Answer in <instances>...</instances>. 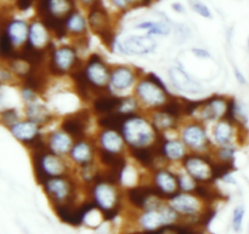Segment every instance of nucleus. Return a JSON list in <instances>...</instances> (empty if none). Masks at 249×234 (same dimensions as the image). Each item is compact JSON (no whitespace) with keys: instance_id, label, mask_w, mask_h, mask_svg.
I'll list each match as a JSON object with an SVG mask.
<instances>
[{"instance_id":"nucleus-7","label":"nucleus","mask_w":249,"mask_h":234,"mask_svg":"<svg viewBox=\"0 0 249 234\" xmlns=\"http://www.w3.org/2000/svg\"><path fill=\"white\" fill-rule=\"evenodd\" d=\"M168 201H169L168 204L179 214L180 217L185 218L190 223L198 227V217L204 210L198 197L187 192H182V193H175Z\"/></svg>"},{"instance_id":"nucleus-17","label":"nucleus","mask_w":249,"mask_h":234,"mask_svg":"<svg viewBox=\"0 0 249 234\" xmlns=\"http://www.w3.org/2000/svg\"><path fill=\"white\" fill-rule=\"evenodd\" d=\"M138 74L134 68L129 66H118L111 70L109 86L117 91H123L135 84Z\"/></svg>"},{"instance_id":"nucleus-37","label":"nucleus","mask_w":249,"mask_h":234,"mask_svg":"<svg viewBox=\"0 0 249 234\" xmlns=\"http://www.w3.org/2000/svg\"><path fill=\"white\" fill-rule=\"evenodd\" d=\"M16 46L14 45V43L11 41V39L7 36V34L5 32H2L1 40H0V53H1L2 60H11L15 56L17 55Z\"/></svg>"},{"instance_id":"nucleus-47","label":"nucleus","mask_w":249,"mask_h":234,"mask_svg":"<svg viewBox=\"0 0 249 234\" xmlns=\"http://www.w3.org/2000/svg\"><path fill=\"white\" fill-rule=\"evenodd\" d=\"M129 6H146L151 2V0H128Z\"/></svg>"},{"instance_id":"nucleus-31","label":"nucleus","mask_w":249,"mask_h":234,"mask_svg":"<svg viewBox=\"0 0 249 234\" xmlns=\"http://www.w3.org/2000/svg\"><path fill=\"white\" fill-rule=\"evenodd\" d=\"M66 28H67L68 34H72L75 36L85 35L88 29L87 19L83 17L82 14L73 10L70 15L65 18Z\"/></svg>"},{"instance_id":"nucleus-5","label":"nucleus","mask_w":249,"mask_h":234,"mask_svg":"<svg viewBox=\"0 0 249 234\" xmlns=\"http://www.w3.org/2000/svg\"><path fill=\"white\" fill-rule=\"evenodd\" d=\"M83 72L85 78L90 83L97 95L109 92V79H111V70L108 66L105 63L104 58L97 53L89 56L87 63L83 66Z\"/></svg>"},{"instance_id":"nucleus-34","label":"nucleus","mask_w":249,"mask_h":234,"mask_svg":"<svg viewBox=\"0 0 249 234\" xmlns=\"http://www.w3.org/2000/svg\"><path fill=\"white\" fill-rule=\"evenodd\" d=\"M194 194L198 197L202 201H206L208 204L214 203L219 199H223V196L218 191V188L214 186L213 182H199V184H197Z\"/></svg>"},{"instance_id":"nucleus-35","label":"nucleus","mask_w":249,"mask_h":234,"mask_svg":"<svg viewBox=\"0 0 249 234\" xmlns=\"http://www.w3.org/2000/svg\"><path fill=\"white\" fill-rule=\"evenodd\" d=\"M160 109L179 119L185 116V101L179 99H169Z\"/></svg>"},{"instance_id":"nucleus-27","label":"nucleus","mask_w":249,"mask_h":234,"mask_svg":"<svg viewBox=\"0 0 249 234\" xmlns=\"http://www.w3.org/2000/svg\"><path fill=\"white\" fill-rule=\"evenodd\" d=\"M186 145L184 141L180 140H163L160 150L164 159L169 162H179L185 158L186 153Z\"/></svg>"},{"instance_id":"nucleus-6","label":"nucleus","mask_w":249,"mask_h":234,"mask_svg":"<svg viewBox=\"0 0 249 234\" xmlns=\"http://www.w3.org/2000/svg\"><path fill=\"white\" fill-rule=\"evenodd\" d=\"M88 24L90 29L94 32L96 35L101 38V40L106 44L108 48H112L116 39L114 33L111 28V21L109 16L106 12L105 7L102 6L101 0H95L89 6V15H88Z\"/></svg>"},{"instance_id":"nucleus-4","label":"nucleus","mask_w":249,"mask_h":234,"mask_svg":"<svg viewBox=\"0 0 249 234\" xmlns=\"http://www.w3.org/2000/svg\"><path fill=\"white\" fill-rule=\"evenodd\" d=\"M41 187L53 205L63 203H75L77 184L68 175L50 177Z\"/></svg>"},{"instance_id":"nucleus-39","label":"nucleus","mask_w":249,"mask_h":234,"mask_svg":"<svg viewBox=\"0 0 249 234\" xmlns=\"http://www.w3.org/2000/svg\"><path fill=\"white\" fill-rule=\"evenodd\" d=\"M236 150L231 145L220 146L216 150L215 157L220 162H233V155H235Z\"/></svg>"},{"instance_id":"nucleus-41","label":"nucleus","mask_w":249,"mask_h":234,"mask_svg":"<svg viewBox=\"0 0 249 234\" xmlns=\"http://www.w3.org/2000/svg\"><path fill=\"white\" fill-rule=\"evenodd\" d=\"M216 216V211L214 210L213 208H211V206H207V208H204V210L202 211L201 215H199L198 217V227H202V228H208L209 225L212 223V221L215 218Z\"/></svg>"},{"instance_id":"nucleus-28","label":"nucleus","mask_w":249,"mask_h":234,"mask_svg":"<svg viewBox=\"0 0 249 234\" xmlns=\"http://www.w3.org/2000/svg\"><path fill=\"white\" fill-rule=\"evenodd\" d=\"M24 113H26V117L28 120H32L33 123L38 124L40 128L46 125L48 123H50L51 119H53V114L46 108V106L39 103L38 101L26 104Z\"/></svg>"},{"instance_id":"nucleus-19","label":"nucleus","mask_w":249,"mask_h":234,"mask_svg":"<svg viewBox=\"0 0 249 234\" xmlns=\"http://www.w3.org/2000/svg\"><path fill=\"white\" fill-rule=\"evenodd\" d=\"M169 75L173 85L180 91L189 92V94H199L203 91L202 85L190 77L181 67H173L169 70Z\"/></svg>"},{"instance_id":"nucleus-16","label":"nucleus","mask_w":249,"mask_h":234,"mask_svg":"<svg viewBox=\"0 0 249 234\" xmlns=\"http://www.w3.org/2000/svg\"><path fill=\"white\" fill-rule=\"evenodd\" d=\"M152 184L160 192L164 199H169L170 197L178 193V189H179L178 175H174L165 169L156 170L153 174Z\"/></svg>"},{"instance_id":"nucleus-26","label":"nucleus","mask_w":249,"mask_h":234,"mask_svg":"<svg viewBox=\"0 0 249 234\" xmlns=\"http://www.w3.org/2000/svg\"><path fill=\"white\" fill-rule=\"evenodd\" d=\"M139 225L146 233H157V231L164 226V220L160 209L143 211L139 217Z\"/></svg>"},{"instance_id":"nucleus-24","label":"nucleus","mask_w":249,"mask_h":234,"mask_svg":"<svg viewBox=\"0 0 249 234\" xmlns=\"http://www.w3.org/2000/svg\"><path fill=\"white\" fill-rule=\"evenodd\" d=\"M15 46H22L28 40L29 24L23 19H11L4 29Z\"/></svg>"},{"instance_id":"nucleus-10","label":"nucleus","mask_w":249,"mask_h":234,"mask_svg":"<svg viewBox=\"0 0 249 234\" xmlns=\"http://www.w3.org/2000/svg\"><path fill=\"white\" fill-rule=\"evenodd\" d=\"M182 162V167L197 182H213V160L208 155L186 154Z\"/></svg>"},{"instance_id":"nucleus-36","label":"nucleus","mask_w":249,"mask_h":234,"mask_svg":"<svg viewBox=\"0 0 249 234\" xmlns=\"http://www.w3.org/2000/svg\"><path fill=\"white\" fill-rule=\"evenodd\" d=\"M138 28L145 29L151 35H168L170 27L164 22H142L138 24Z\"/></svg>"},{"instance_id":"nucleus-30","label":"nucleus","mask_w":249,"mask_h":234,"mask_svg":"<svg viewBox=\"0 0 249 234\" xmlns=\"http://www.w3.org/2000/svg\"><path fill=\"white\" fill-rule=\"evenodd\" d=\"M235 131H233V123L228 120V119H220L214 126L213 136L215 140L216 145L219 146H226L230 145L232 141Z\"/></svg>"},{"instance_id":"nucleus-43","label":"nucleus","mask_w":249,"mask_h":234,"mask_svg":"<svg viewBox=\"0 0 249 234\" xmlns=\"http://www.w3.org/2000/svg\"><path fill=\"white\" fill-rule=\"evenodd\" d=\"M21 97H22V101H23L26 104L33 103V102L38 101V92H36V90L23 85V87L21 89Z\"/></svg>"},{"instance_id":"nucleus-21","label":"nucleus","mask_w":249,"mask_h":234,"mask_svg":"<svg viewBox=\"0 0 249 234\" xmlns=\"http://www.w3.org/2000/svg\"><path fill=\"white\" fill-rule=\"evenodd\" d=\"M27 41H29L34 48L43 49V50H48L49 46H51L50 31L40 19H36L29 23L28 40Z\"/></svg>"},{"instance_id":"nucleus-33","label":"nucleus","mask_w":249,"mask_h":234,"mask_svg":"<svg viewBox=\"0 0 249 234\" xmlns=\"http://www.w3.org/2000/svg\"><path fill=\"white\" fill-rule=\"evenodd\" d=\"M134 113H135V112H134ZM130 114L131 113H125V112L121 111L112 112V113L100 116L97 123H99V126L101 129H113V130L121 131L124 121L126 120V118H128Z\"/></svg>"},{"instance_id":"nucleus-23","label":"nucleus","mask_w":249,"mask_h":234,"mask_svg":"<svg viewBox=\"0 0 249 234\" xmlns=\"http://www.w3.org/2000/svg\"><path fill=\"white\" fill-rule=\"evenodd\" d=\"M48 148L51 152L56 153L58 155H66L70 153L71 148L73 146V137L71 135H68L66 131H63L61 129L60 131H53V134H50L48 137Z\"/></svg>"},{"instance_id":"nucleus-12","label":"nucleus","mask_w":249,"mask_h":234,"mask_svg":"<svg viewBox=\"0 0 249 234\" xmlns=\"http://www.w3.org/2000/svg\"><path fill=\"white\" fill-rule=\"evenodd\" d=\"M125 196L126 199H128V203L133 208L139 209V210H146L153 197L164 199L162 194H160V192L156 188L153 184L131 187V188L126 191Z\"/></svg>"},{"instance_id":"nucleus-52","label":"nucleus","mask_w":249,"mask_h":234,"mask_svg":"<svg viewBox=\"0 0 249 234\" xmlns=\"http://www.w3.org/2000/svg\"><path fill=\"white\" fill-rule=\"evenodd\" d=\"M248 48H249V38H248Z\"/></svg>"},{"instance_id":"nucleus-51","label":"nucleus","mask_w":249,"mask_h":234,"mask_svg":"<svg viewBox=\"0 0 249 234\" xmlns=\"http://www.w3.org/2000/svg\"><path fill=\"white\" fill-rule=\"evenodd\" d=\"M95 0H82V2H84V4H88L90 6V5L92 4V2H94Z\"/></svg>"},{"instance_id":"nucleus-11","label":"nucleus","mask_w":249,"mask_h":234,"mask_svg":"<svg viewBox=\"0 0 249 234\" xmlns=\"http://www.w3.org/2000/svg\"><path fill=\"white\" fill-rule=\"evenodd\" d=\"M157 48V43L151 34L146 35H130L118 43V50L126 55H147L153 52Z\"/></svg>"},{"instance_id":"nucleus-22","label":"nucleus","mask_w":249,"mask_h":234,"mask_svg":"<svg viewBox=\"0 0 249 234\" xmlns=\"http://www.w3.org/2000/svg\"><path fill=\"white\" fill-rule=\"evenodd\" d=\"M123 101L124 97L114 96V95H111V92H105V94L97 95L92 100V109L99 116H104V114L119 111Z\"/></svg>"},{"instance_id":"nucleus-32","label":"nucleus","mask_w":249,"mask_h":234,"mask_svg":"<svg viewBox=\"0 0 249 234\" xmlns=\"http://www.w3.org/2000/svg\"><path fill=\"white\" fill-rule=\"evenodd\" d=\"M178 120L179 119L175 118V117L170 116L167 112L162 111V109H156V112H153L152 117H151V123L155 126L156 130L160 133V131H168L173 130V129H177Z\"/></svg>"},{"instance_id":"nucleus-25","label":"nucleus","mask_w":249,"mask_h":234,"mask_svg":"<svg viewBox=\"0 0 249 234\" xmlns=\"http://www.w3.org/2000/svg\"><path fill=\"white\" fill-rule=\"evenodd\" d=\"M39 129H40V126L38 124L33 123L32 120L27 119V120L17 121L16 124L10 126L9 131L17 141H19V142H22L24 145L29 140H32L36 135H39Z\"/></svg>"},{"instance_id":"nucleus-15","label":"nucleus","mask_w":249,"mask_h":234,"mask_svg":"<svg viewBox=\"0 0 249 234\" xmlns=\"http://www.w3.org/2000/svg\"><path fill=\"white\" fill-rule=\"evenodd\" d=\"M89 112L87 109L77 112L74 114H71L61 124V129L63 131L72 136L73 138H83L85 136V131H87V126L89 124Z\"/></svg>"},{"instance_id":"nucleus-40","label":"nucleus","mask_w":249,"mask_h":234,"mask_svg":"<svg viewBox=\"0 0 249 234\" xmlns=\"http://www.w3.org/2000/svg\"><path fill=\"white\" fill-rule=\"evenodd\" d=\"M19 121V114L15 108H7L1 112V123L7 129Z\"/></svg>"},{"instance_id":"nucleus-50","label":"nucleus","mask_w":249,"mask_h":234,"mask_svg":"<svg viewBox=\"0 0 249 234\" xmlns=\"http://www.w3.org/2000/svg\"><path fill=\"white\" fill-rule=\"evenodd\" d=\"M172 7L177 12H180V14H182V12H184V6H182L181 4H179V2H175V4H173Z\"/></svg>"},{"instance_id":"nucleus-13","label":"nucleus","mask_w":249,"mask_h":234,"mask_svg":"<svg viewBox=\"0 0 249 234\" xmlns=\"http://www.w3.org/2000/svg\"><path fill=\"white\" fill-rule=\"evenodd\" d=\"M181 140L187 148L194 150H204L209 146L206 129L199 123H190L181 131Z\"/></svg>"},{"instance_id":"nucleus-1","label":"nucleus","mask_w":249,"mask_h":234,"mask_svg":"<svg viewBox=\"0 0 249 234\" xmlns=\"http://www.w3.org/2000/svg\"><path fill=\"white\" fill-rule=\"evenodd\" d=\"M121 134L129 150L150 146L160 137L151 120L136 113H131L126 118L121 129Z\"/></svg>"},{"instance_id":"nucleus-9","label":"nucleus","mask_w":249,"mask_h":234,"mask_svg":"<svg viewBox=\"0 0 249 234\" xmlns=\"http://www.w3.org/2000/svg\"><path fill=\"white\" fill-rule=\"evenodd\" d=\"M91 198L96 208L101 211L121 208V193L118 186L107 181H99L92 184Z\"/></svg>"},{"instance_id":"nucleus-42","label":"nucleus","mask_w":249,"mask_h":234,"mask_svg":"<svg viewBox=\"0 0 249 234\" xmlns=\"http://www.w3.org/2000/svg\"><path fill=\"white\" fill-rule=\"evenodd\" d=\"M243 217H245V208L243 206H237L233 210L232 215V228L235 232H240L241 228H242Z\"/></svg>"},{"instance_id":"nucleus-46","label":"nucleus","mask_w":249,"mask_h":234,"mask_svg":"<svg viewBox=\"0 0 249 234\" xmlns=\"http://www.w3.org/2000/svg\"><path fill=\"white\" fill-rule=\"evenodd\" d=\"M192 52H194V55H196L198 58H209L211 57V53H209L207 50H204V49L195 48V49H192Z\"/></svg>"},{"instance_id":"nucleus-8","label":"nucleus","mask_w":249,"mask_h":234,"mask_svg":"<svg viewBox=\"0 0 249 234\" xmlns=\"http://www.w3.org/2000/svg\"><path fill=\"white\" fill-rule=\"evenodd\" d=\"M80 68L82 67L78 50L73 46H61L51 52L49 69L53 74L61 75L65 73H73Z\"/></svg>"},{"instance_id":"nucleus-2","label":"nucleus","mask_w":249,"mask_h":234,"mask_svg":"<svg viewBox=\"0 0 249 234\" xmlns=\"http://www.w3.org/2000/svg\"><path fill=\"white\" fill-rule=\"evenodd\" d=\"M135 97L141 104L155 109L160 108L170 99L165 84L155 73L139 80L135 86Z\"/></svg>"},{"instance_id":"nucleus-44","label":"nucleus","mask_w":249,"mask_h":234,"mask_svg":"<svg viewBox=\"0 0 249 234\" xmlns=\"http://www.w3.org/2000/svg\"><path fill=\"white\" fill-rule=\"evenodd\" d=\"M190 5H191L192 10L195 12L199 15L202 17H206V18H211L212 14H211V10L203 4V2L198 1V0H190Z\"/></svg>"},{"instance_id":"nucleus-20","label":"nucleus","mask_w":249,"mask_h":234,"mask_svg":"<svg viewBox=\"0 0 249 234\" xmlns=\"http://www.w3.org/2000/svg\"><path fill=\"white\" fill-rule=\"evenodd\" d=\"M97 143L99 148L113 153H122L124 146L126 145L121 131L113 129H102L97 137Z\"/></svg>"},{"instance_id":"nucleus-48","label":"nucleus","mask_w":249,"mask_h":234,"mask_svg":"<svg viewBox=\"0 0 249 234\" xmlns=\"http://www.w3.org/2000/svg\"><path fill=\"white\" fill-rule=\"evenodd\" d=\"M111 1L113 2L114 6H117L118 9H121V10L126 9V7L129 6L128 0H111Z\"/></svg>"},{"instance_id":"nucleus-29","label":"nucleus","mask_w":249,"mask_h":234,"mask_svg":"<svg viewBox=\"0 0 249 234\" xmlns=\"http://www.w3.org/2000/svg\"><path fill=\"white\" fill-rule=\"evenodd\" d=\"M97 157H99L100 163L104 165L105 169L118 170V171H124L125 170L126 160L122 155V153H113L101 150V148H97Z\"/></svg>"},{"instance_id":"nucleus-38","label":"nucleus","mask_w":249,"mask_h":234,"mask_svg":"<svg viewBox=\"0 0 249 234\" xmlns=\"http://www.w3.org/2000/svg\"><path fill=\"white\" fill-rule=\"evenodd\" d=\"M178 181H179V189L181 192H187L191 193L195 191L197 186V181L186 172V174L178 175Z\"/></svg>"},{"instance_id":"nucleus-45","label":"nucleus","mask_w":249,"mask_h":234,"mask_svg":"<svg viewBox=\"0 0 249 234\" xmlns=\"http://www.w3.org/2000/svg\"><path fill=\"white\" fill-rule=\"evenodd\" d=\"M34 0H16V5L21 11H26L32 6Z\"/></svg>"},{"instance_id":"nucleus-49","label":"nucleus","mask_w":249,"mask_h":234,"mask_svg":"<svg viewBox=\"0 0 249 234\" xmlns=\"http://www.w3.org/2000/svg\"><path fill=\"white\" fill-rule=\"evenodd\" d=\"M233 70H235V75H236V79H237V82L240 83V84H246V83H247V80H246L245 75H243L242 73H241L236 67L233 68Z\"/></svg>"},{"instance_id":"nucleus-3","label":"nucleus","mask_w":249,"mask_h":234,"mask_svg":"<svg viewBox=\"0 0 249 234\" xmlns=\"http://www.w3.org/2000/svg\"><path fill=\"white\" fill-rule=\"evenodd\" d=\"M32 163L36 182L40 186H43L50 177L68 175V167L62 159V155L51 152L49 148L32 153Z\"/></svg>"},{"instance_id":"nucleus-18","label":"nucleus","mask_w":249,"mask_h":234,"mask_svg":"<svg viewBox=\"0 0 249 234\" xmlns=\"http://www.w3.org/2000/svg\"><path fill=\"white\" fill-rule=\"evenodd\" d=\"M229 101L223 96H213L208 100H204V103L201 107V117L203 120L213 121L223 119L228 111Z\"/></svg>"},{"instance_id":"nucleus-14","label":"nucleus","mask_w":249,"mask_h":234,"mask_svg":"<svg viewBox=\"0 0 249 234\" xmlns=\"http://www.w3.org/2000/svg\"><path fill=\"white\" fill-rule=\"evenodd\" d=\"M96 152L97 148L95 147L94 143L83 137L73 143L68 155H70V159L72 160L74 164H77L78 167H82L94 162V157Z\"/></svg>"}]
</instances>
